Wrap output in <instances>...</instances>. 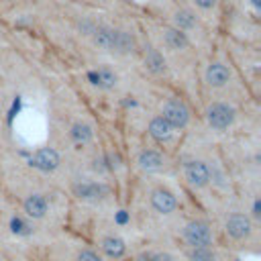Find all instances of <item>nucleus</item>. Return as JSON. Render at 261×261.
Wrapping results in <instances>:
<instances>
[{
  "label": "nucleus",
  "instance_id": "f257e3e1",
  "mask_svg": "<svg viewBox=\"0 0 261 261\" xmlns=\"http://www.w3.org/2000/svg\"><path fill=\"white\" fill-rule=\"evenodd\" d=\"M184 241L190 247H210L212 245V228L202 220H192L184 226Z\"/></svg>",
  "mask_w": 261,
  "mask_h": 261
},
{
  "label": "nucleus",
  "instance_id": "f03ea898",
  "mask_svg": "<svg viewBox=\"0 0 261 261\" xmlns=\"http://www.w3.org/2000/svg\"><path fill=\"white\" fill-rule=\"evenodd\" d=\"M206 120L212 128L216 130H224L232 124L234 120V110L228 106V104H222V102H216L212 104L208 110H206Z\"/></svg>",
  "mask_w": 261,
  "mask_h": 261
},
{
  "label": "nucleus",
  "instance_id": "7ed1b4c3",
  "mask_svg": "<svg viewBox=\"0 0 261 261\" xmlns=\"http://www.w3.org/2000/svg\"><path fill=\"white\" fill-rule=\"evenodd\" d=\"M161 116L167 120V124L171 128H184L190 120V110L181 100H169V102H165Z\"/></svg>",
  "mask_w": 261,
  "mask_h": 261
},
{
  "label": "nucleus",
  "instance_id": "20e7f679",
  "mask_svg": "<svg viewBox=\"0 0 261 261\" xmlns=\"http://www.w3.org/2000/svg\"><path fill=\"white\" fill-rule=\"evenodd\" d=\"M224 230H226V234H228L230 239H234V241H243V239H247V237L251 234L253 224H251V218H249V216L234 212V214H230V216L226 218Z\"/></svg>",
  "mask_w": 261,
  "mask_h": 261
},
{
  "label": "nucleus",
  "instance_id": "39448f33",
  "mask_svg": "<svg viewBox=\"0 0 261 261\" xmlns=\"http://www.w3.org/2000/svg\"><path fill=\"white\" fill-rule=\"evenodd\" d=\"M29 163L35 169H39L43 173H49V171H55L59 167V153L55 149H51V147H45V149L35 151Z\"/></svg>",
  "mask_w": 261,
  "mask_h": 261
},
{
  "label": "nucleus",
  "instance_id": "423d86ee",
  "mask_svg": "<svg viewBox=\"0 0 261 261\" xmlns=\"http://www.w3.org/2000/svg\"><path fill=\"white\" fill-rule=\"evenodd\" d=\"M184 173H186V179L196 188H204L210 181V167L204 161H188L184 167Z\"/></svg>",
  "mask_w": 261,
  "mask_h": 261
},
{
  "label": "nucleus",
  "instance_id": "0eeeda50",
  "mask_svg": "<svg viewBox=\"0 0 261 261\" xmlns=\"http://www.w3.org/2000/svg\"><path fill=\"white\" fill-rule=\"evenodd\" d=\"M151 206L159 214H171L177 208V200L169 190L157 188V190L151 192Z\"/></svg>",
  "mask_w": 261,
  "mask_h": 261
},
{
  "label": "nucleus",
  "instance_id": "6e6552de",
  "mask_svg": "<svg viewBox=\"0 0 261 261\" xmlns=\"http://www.w3.org/2000/svg\"><path fill=\"white\" fill-rule=\"evenodd\" d=\"M73 194L84 200H96L106 194V188L96 181H77V184H73Z\"/></svg>",
  "mask_w": 261,
  "mask_h": 261
},
{
  "label": "nucleus",
  "instance_id": "1a4fd4ad",
  "mask_svg": "<svg viewBox=\"0 0 261 261\" xmlns=\"http://www.w3.org/2000/svg\"><path fill=\"white\" fill-rule=\"evenodd\" d=\"M47 208H49V204H47L45 196H41V194H31L24 200V212L31 218H43L47 214Z\"/></svg>",
  "mask_w": 261,
  "mask_h": 261
},
{
  "label": "nucleus",
  "instance_id": "9d476101",
  "mask_svg": "<svg viewBox=\"0 0 261 261\" xmlns=\"http://www.w3.org/2000/svg\"><path fill=\"white\" fill-rule=\"evenodd\" d=\"M228 80H230V71H228L226 65H222V63H212V65H208V69H206V82H208L210 86L220 88V86H224Z\"/></svg>",
  "mask_w": 261,
  "mask_h": 261
},
{
  "label": "nucleus",
  "instance_id": "9b49d317",
  "mask_svg": "<svg viewBox=\"0 0 261 261\" xmlns=\"http://www.w3.org/2000/svg\"><path fill=\"white\" fill-rule=\"evenodd\" d=\"M102 253L106 257H110V259H120L126 253V245H124V241L120 237L110 234V237L102 239Z\"/></svg>",
  "mask_w": 261,
  "mask_h": 261
},
{
  "label": "nucleus",
  "instance_id": "f8f14e48",
  "mask_svg": "<svg viewBox=\"0 0 261 261\" xmlns=\"http://www.w3.org/2000/svg\"><path fill=\"white\" fill-rule=\"evenodd\" d=\"M137 163H139V167L145 169V171H157V169H161V165H163V157H161V153H157V151H153V149H145V151L139 153Z\"/></svg>",
  "mask_w": 261,
  "mask_h": 261
},
{
  "label": "nucleus",
  "instance_id": "ddd939ff",
  "mask_svg": "<svg viewBox=\"0 0 261 261\" xmlns=\"http://www.w3.org/2000/svg\"><path fill=\"white\" fill-rule=\"evenodd\" d=\"M173 128L167 124V120L163 116H155L151 122H149V135L157 141H167L171 137Z\"/></svg>",
  "mask_w": 261,
  "mask_h": 261
},
{
  "label": "nucleus",
  "instance_id": "4468645a",
  "mask_svg": "<svg viewBox=\"0 0 261 261\" xmlns=\"http://www.w3.org/2000/svg\"><path fill=\"white\" fill-rule=\"evenodd\" d=\"M135 37L126 31H116L114 29V43H112V51L116 53H128L135 49Z\"/></svg>",
  "mask_w": 261,
  "mask_h": 261
},
{
  "label": "nucleus",
  "instance_id": "2eb2a0df",
  "mask_svg": "<svg viewBox=\"0 0 261 261\" xmlns=\"http://www.w3.org/2000/svg\"><path fill=\"white\" fill-rule=\"evenodd\" d=\"M94 43L102 49H108L112 51V43H114V29H108V27H98L94 31Z\"/></svg>",
  "mask_w": 261,
  "mask_h": 261
},
{
  "label": "nucleus",
  "instance_id": "dca6fc26",
  "mask_svg": "<svg viewBox=\"0 0 261 261\" xmlns=\"http://www.w3.org/2000/svg\"><path fill=\"white\" fill-rule=\"evenodd\" d=\"M145 65L147 69H151L153 73H161L165 69V59L163 55L157 51V49H149L147 55H145Z\"/></svg>",
  "mask_w": 261,
  "mask_h": 261
},
{
  "label": "nucleus",
  "instance_id": "f3484780",
  "mask_svg": "<svg viewBox=\"0 0 261 261\" xmlns=\"http://www.w3.org/2000/svg\"><path fill=\"white\" fill-rule=\"evenodd\" d=\"M165 43L171 47V49H184L188 45V37L184 31L179 29H167L165 31Z\"/></svg>",
  "mask_w": 261,
  "mask_h": 261
},
{
  "label": "nucleus",
  "instance_id": "a211bd4d",
  "mask_svg": "<svg viewBox=\"0 0 261 261\" xmlns=\"http://www.w3.org/2000/svg\"><path fill=\"white\" fill-rule=\"evenodd\" d=\"M214 251L210 247H190L188 261H214Z\"/></svg>",
  "mask_w": 261,
  "mask_h": 261
},
{
  "label": "nucleus",
  "instance_id": "6ab92c4d",
  "mask_svg": "<svg viewBox=\"0 0 261 261\" xmlns=\"http://www.w3.org/2000/svg\"><path fill=\"white\" fill-rule=\"evenodd\" d=\"M114 84H116V75H114V71H110L108 67H100V69L96 71V86L110 90V88H114Z\"/></svg>",
  "mask_w": 261,
  "mask_h": 261
},
{
  "label": "nucleus",
  "instance_id": "aec40b11",
  "mask_svg": "<svg viewBox=\"0 0 261 261\" xmlns=\"http://www.w3.org/2000/svg\"><path fill=\"white\" fill-rule=\"evenodd\" d=\"M71 139H73L75 143H86V141L92 139V128H90L88 124L75 122V124L71 126Z\"/></svg>",
  "mask_w": 261,
  "mask_h": 261
},
{
  "label": "nucleus",
  "instance_id": "412c9836",
  "mask_svg": "<svg viewBox=\"0 0 261 261\" xmlns=\"http://www.w3.org/2000/svg\"><path fill=\"white\" fill-rule=\"evenodd\" d=\"M194 22H196V18H194V14H192L190 10H177V12H175V24L179 27V31L192 29Z\"/></svg>",
  "mask_w": 261,
  "mask_h": 261
},
{
  "label": "nucleus",
  "instance_id": "4be33fe9",
  "mask_svg": "<svg viewBox=\"0 0 261 261\" xmlns=\"http://www.w3.org/2000/svg\"><path fill=\"white\" fill-rule=\"evenodd\" d=\"M10 228H12V232H16V234H29V232H31V230H27L29 224H27L22 218H18V216L10 220Z\"/></svg>",
  "mask_w": 261,
  "mask_h": 261
},
{
  "label": "nucleus",
  "instance_id": "5701e85b",
  "mask_svg": "<svg viewBox=\"0 0 261 261\" xmlns=\"http://www.w3.org/2000/svg\"><path fill=\"white\" fill-rule=\"evenodd\" d=\"M75 261H102V257L96 251H92V249H84V251L77 253Z\"/></svg>",
  "mask_w": 261,
  "mask_h": 261
},
{
  "label": "nucleus",
  "instance_id": "b1692460",
  "mask_svg": "<svg viewBox=\"0 0 261 261\" xmlns=\"http://www.w3.org/2000/svg\"><path fill=\"white\" fill-rule=\"evenodd\" d=\"M149 261H173V255H169V253H149Z\"/></svg>",
  "mask_w": 261,
  "mask_h": 261
},
{
  "label": "nucleus",
  "instance_id": "393cba45",
  "mask_svg": "<svg viewBox=\"0 0 261 261\" xmlns=\"http://www.w3.org/2000/svg\"><path fill=\"white\" fill-rule=\"evenodd\" d=\"M194 2H196V4L200 6V8H212L216 0H194Z\"/></svg>",
  "mask_w": 261,
  "mask_h": 261
},
{
  "label": "nucleus",
  "instance_id": "a878e982",
  "mask_svg": "<svg viewBox=\"0 0 261 261\" xmlns=\"http://www.w3.org/2000/svg\"><path fill=\"white\" fill-rule=\"evenodd\" d=\"M253 216H255V218H261V202H259V200L253 202Z\"/></svg>",
  "mask_w": 261,
  "mask_h": 261
},
{
  "label": "nucleus",
  "instance_id": "bb28decb",
  "mask_svg": "<svg viewBox=\"0 0 261 261\" xmlns=\"http://www.w3.org/2000/svg\"><path fill=\"white\" fill-rule=\"evenodd\" d=\"M251 4H253L255 8H259V6H261V0H251Z\"/></svg>",
  "mask_w": 261,
  "mask_h": 261
}]
</instances>
